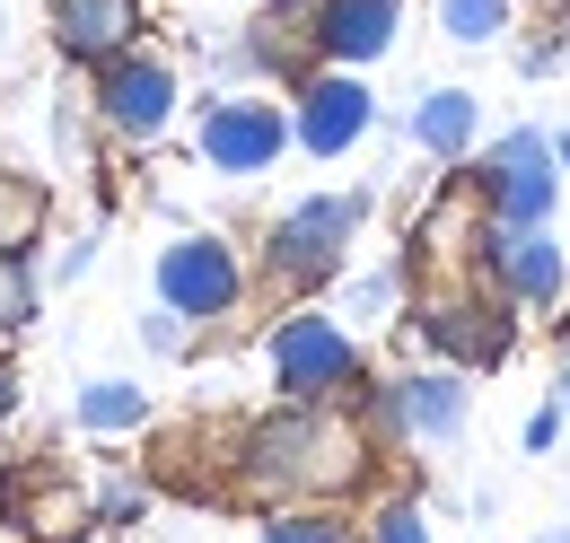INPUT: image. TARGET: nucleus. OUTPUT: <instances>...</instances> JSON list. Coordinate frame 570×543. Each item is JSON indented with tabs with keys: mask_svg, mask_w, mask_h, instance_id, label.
I'll return each mask as SVG.
<instances>
[{
	"mask_svg": "<svg viewBox=\"0 0 570 543\" xmlns=\"http://www.w3.org/2000/svg\"><path fill=\"white\" fill-rule=\"evenodd\" d=\"M141 342H149V351H185V316H176V307H158V316L141 325Z\"/></svg>",
	"mask_w": 570,
	"mask_h": 543,
	"instance_id": "22",
	"label": "nucleus"
},
{
	"mask_svg": "<svg viewBox=\"0 0 570 543\" xmlns=\"http://www.w3.org/2000/svg\"><path fill=\"white\" fill-rule=\"evenodd\" d=\"M553 395H562V412H570V351H562V386H553Z\"/></svg>",
	"mask_w": 570,
	"mask_h": 543,
	"instance_id": "26",
	"label": "nucleus"
},
{
	"mask_svg": "<svg viewBox=\"0 0 570 543\" xmlns=\"http://www.w3.org/2000/svg\"><path fill=\"white\" fill-rule=\"evenodd\" d=\"M194 149H203V167H219V176H264V167H282V149H289V106L255 97V88H228V97L203 106Z\"/></svg>",
	"mask_w": 570,
	"mask_h": 543,
	"instance_id": "9",
	"label": "nucleus"
},
{
	"mask_svg": "<svg viewBox=\"0 0 570 543\" xmlns=\"http://www.w3.org/2000/svg\"><path fill=\"white\" fill-rule=\"evenodd\" d=\"M149 36V9L141 0H53V45L71 53V62H115L124 45H141Z\"/></svg>",
	"mask_w": 570,
	"mask_h": 543,
	"instance_id": "13",
	"label": "nucleus"
},
{
	"mask_svg": "<svg viewBox=\"0 0 570 543\" xmlns=\"http://www.w3.org/2000/svg\"><path fill=\"white\" fill-rule=\"evenodd\" d=\"M535 543H570V526H553V535H535Z\"/></svg>",
	"mask_w": 570,
	"mask_h": 543,
	"instance_id": "27",
	"label": "nucleus"
},
{
	"mask_svg": "<svg viewBox=\"0 0 570 543\" xmlns=\"http://www.w3.org/2000/svg\"><path fill=\"white\" fill-rule=\"evenodd\" d=\"M360 219H368V194H307V203H289L273 219V237H264V272L282 289H325L343 272V255H352Z\"/></svg>",
	"mask_w": 570,
	"mask_h": 543,
	"instance_id": "3",
	"label": "nucleus"
},
{
	"mask_svg": "<svg viewBox=\"0 0 570 543\" xmlns=\"http://www.w3.org/2000/svg\"><path fill=\"white\" fill-rule=\"evenodd\" d=\"M377 124V97H368V79L343 62H316L298 70V88H289V149H307V158H343L360 149Z\"/></svg>",
	"mask_w": 570,
	"mask_h": 543,
	"instance_id": "8",
	"label": "nucleus"
},
{
	"mask_svg": "<svg viewBox=\"0 0 570 543\" xmlns=\"http://www.w3.org/2000/svg\"><path fill=\"white\" fill-rule=\"evenodd\" d=\"M465 421H474V386H465V368H413V377H386L377 395H368V430L377 438H413V447H456L465 438Z\"/></svg>",
	"mask_w": 570,
	"mask_h": 543,
	"instance_id": "7",
	"label": "nucleus"
},
{
	"mask_svg": "<svg viewBox=\"0 0 570 543\" xmlns=\"http://www.w3.org/2000/svg\"><path fill=\"white\" fill-rule=\"evenodd\" d=\"M27 228H36V194L27 185H0V264L27 255Z\"/></svg>",
	"mask_w": 570,
	"mask_h": 543,
	"instance_id": "18",
	"label": "nucleus"
},
{
	"mask_svg": "<svg viewBox=\"0 0 570 543\" xmlns=\"http://www.w3.org/2000/svg\"><path fill=\"white\" fill-rule=\"evenodd\" d=\"M368 543H430V517L413 500H386V509L368 517Z\"/></svg>",
	"mask_w": 570,
	"mask_h": 543,
	"instance_id": "19",
	"label": "nucleus"
},
{
	"mask_svg": "<svg viewBox=\"0 0 570 543\" xmlns=\"http://www.w3.org/2000/svg\"><path fill=\"white\" fill-rule=\"evenodd\" d=\"M88 106H97V124H106L115 140L149 149V140H167V124H176V106H185V79H176V62H167V53L124 45L115 62L88 70Z\"/></svg>",
	"mask_w": 570,
	"mask_h": 543,
	"instance_id": "4",
	"label": "nucleus"
},
{
	"mask_svg": "<svg viewBox=\"0 0 570 543\" xmlns=\"http://www.w3.org/2000/svg\"><path fill=\"white\" fill-rule=\"evenodd\" d=\"M307 9H316V0H273V18H307Z\"/></svg>",
	"mask_w": 570,
	"mask_h": 543,
	"instance_id": "24",
	"label": "nucleus"
},
{
	"mask_svg": "<svg viewBox=\"0 0 570 543\" xmlns=\"http://www.w3.org/2000/svg\"><path fill=\"white\" fill-rule=\"evenodd\" d=\"M264 359H273V386L289 404H343L360 386V342L343 316H282Z\"/></svg>",
	"mask_w": 570,
	"mask_h": 543,
	"instance_id": "5",
	"label": "nucleus"
},
{
	"mask_svg": "<svg viewBox=\"0 0 570 543\" xmlns=\"http://www.w3.org/2000/svg\"><path fill=\"white\" fill-rule=\"evenodd\" d=\"M422 342L448 359V368H492L500 351H509V316L483 307V298H422Z\"/></svg>",
	"mask_w": 570,
	"mask_h": 543,
	"instance_id": "12",
	"label": "nucleus"
},
{
	"mask_svg": "<svg viewBox=\"0 0 570 543\" xmlns=\"http://www.w3.org/2000/svg\"><path fill=\"white\" fill-rule=\"evenodd\" d=\"M465 167H474V185H483V210H492V219H553V210H562V185H570L562 158H553V140L535 132V124L483 140Z\"/></svg>",
	"mask_w": 570,
	"mask_h": 543,
	"instance_id": "6",
	"label": "nucleus"
},
{
	"mask_svg": "<svg viewBox=\"0 0 570 543\" xmlns=\"http://www.w3.org/2000/svg\"><path fill=\"white\" fill-rule=\"evenodd\" d=\"M413 149L422 158H439V167H465L474 149H483V97L474 88H430L422 106H413Z\"/></svg>",
	"mask_w": 570,
	"mask_h": 543,
	"instance_id": "14",
	"label": "nucleus"
},
{
	"mask_svg": "<svg viewBox=\"0 0 570 543\" xmlns=\"http://www.w3.org/2000/svg\"><path fill=\"white\" fill-rule=\"evenodd\" d=\"M474 264L509 316H553L570 298V246L553 237V219H483Z\"/></svg>",
	"mask_w": 570,
	"mask_h": 543,
	"instance_id": "2",
	"label": "nucleus"
},
{
	"mask_svg": "<svg viewBox=\"0 0 570 543\" xmlns=\"http://www.w3.org/2000/svg\"><path fill=\"white\" fill-rule=\"evenodd\" d=\"M553 158H562V176H570V132H553Z\"/></svg>",
	"mask_w": 570,
	"mask_h": 543,
	"instance_id": "25",
	"label": "nucleus"
},
{
	"mask_svg": "<svg viewBox=\"0 0 570 543\" xmlns=\"http://www.w3.org/2000/svg\"><path fill=\"white\" fill-rule=\"evenodd\" d=\"M255 543H360V535L334 517V509H282V517H273Z\"/></svg>",
	"mask_w": 570,
	"mask_h": 543,
	"instance_id": "17",
	"label": "nucleus"
},
{
	"mask_svg": "<svg viewBox=\"0 0 570 543\" xmlns=\"http://www.w3.org/2000/svg\"><path fill=\"white\" fill-rule=\"evenodd\" d=\"M237 298H246V264H237L228 237H176V246H158V307H176L185 325L237 316Z\"/></svg>",
	"mask_w": 570,
	"mask_h": 543,
	"instance_id": "10",
	"label": "nucleus"
},
{
	"mask_svg": "<svg viewBox=\"0 0 570 543\" xmlns=\"http://www.w3.org/2000/svg\"><path fill=\"white\" fill-rule=\"evenodd\" d=\"M562 421H570V412H562V395H553V404H535V412H527V456H544V447L562 438Z\"/></svg>",
	"mask_w": 570,
	"mask_h": 543,
	"instance_id": "20",
	"label": "nucleus"
},
{
	"mask_svg": "<svg viewBox=\"0 0 570 543\" xmlns=\"http://www.w3.org/2000/svg\"><path fill=\"white\" fill-rule=\"evenodd\" d=\"M395 289H404L395 272H377V280H360V289H352V316H377V307H395Z\"/></svg>",
	"mask_w": 570,
	"mask_h": 543,
	"instance_id": "21",
	"label": "nucleus"
},
{
	"mask_svg": "<svg viewBox=\"0 0 570 543\" xmlns=\"http://www.w3.org/2000/svg\"><path fill=\"white\" fill-rule=\"evenodd\" d=\"M141 421H149V395H141V386H124V377H97V386H79V430L115 438V430H141Z\"/></svg>",
	"mask_w": 570,
	"mask_h": 543,
	"instance_id": "15",
	"label": "nucleus"
},
{
	"mask_svg": "<svg viewBox=\"0 0 570 543\" xmlns=\"http://www.w3.org/2000/svg\"><path fill=\"white\" fill-rule=\"evenodd\" d=\"M518 18V0H439V36L448 45H500Z\"/></svg>",
	"mask_w": 570,
	"mask_h": 543,
	"instance_id": "16",
	"label": "nucleus"
},
{
	"mask_svg": "<svg viewBox=\"0 0 570 543\" xmlns=\"http://www.w3.org/2000/svg\"><path fill=\"white\" fill-rule=\"evenodd\" d=\"M368 465H377L368 421H352L343 404H289L246 430L237 482L264 491V500H343V491L368 482Z\"/></svg>",
	"mask_w": 570,
	"mask_h": 543,
	"instance_id": "1",
	"label": "nucleus"
},
{
	"mask_svg": "<svg viewBox=\"0 0 570 543\" xmlns=\"http://www.w3.org/2000/svg\"><path fill=\"white\" fill-rule=\"evenodd\" d=\"M298 27H307V53H316V62L368 70V62L395 53V36H404V0H316Z\"/></svg>",
	"mask_w": 570,
	"mask_h": 543,
	"instance_id": "11",
	"label": "nucleus"
},
{
	"mask_svg": "<svg viewBox=\"0 0 570 543\" xmlns=\"http://www.w3.org/2000/svg\"><path fill=\"white\" fill-rule=\"evenodd\" d=\"M562 62V53H553V45H518V70H527V79H544V70Z\"/></svg>",
	"mask_w": 570,
	"mask_h": 543,
	"instance_id": "23",
	"label": "nucleus"
}]
</instances>
